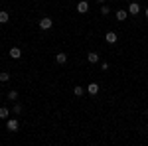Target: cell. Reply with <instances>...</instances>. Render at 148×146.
I'll return each instance as SVG.
<instances>
[{"label":"cell","instance_id":"obj_1","mask_svg":"<svg viewBox=\"0 0 148 146\" xmlns=\"http://www.w3.org/2000/svg\"><path fill=\"white\" fill-rule=\"evenodd\" d=\"M6 128H8L10 132H16V130L20 128V123H18L16 119H8V121H6Z\"/></svg>","mask_w":148,"mask_h":146},{"label":"cell","instance_id":"obj_2","mask_svg":"<svg viewBox=\"0 0 148 146\" xmlns=\"http://www.w3.org/2000/svg\"><path fill=\"white\" fill-rule=\"evenodd\" d=\"M77 12H79V14L89 12V2H87V0H81V2H77Z\"/></svg>","mask_w":148,"mask_h":146},{"label":"cell","instance_id":"obj_3","mask_svg":"<svg viewBox=\"0 0 148 146\" xmlns=\"http://www.w3.org/2000/svg\"><path fill=\"white\" fill-rule=\"evenodd\" d=\"M51 26H53V20H51V18H42V20H40V28H42V30H49Z\"/></svg>","mask_w":148,"mask_h":146},{"label":"cell","instance_id":"obj_4","mask_svg":"<svg viewBox=\"0 0 148 146\" xmlns=\"http://www.w3.org/2000/svg\"><path fill=\"white\" fill-rule=\"evenodd\" d=\"M138 12H140V4H138V2H130V4H128V14L136 16Z\"/></svg>","mask_w":148,"mask_h":146},{"label":"cell","instance_id":"obj_5","mask_svg":"<svg viewBox=\"0 0 148 146\" xmlns=\"http://www.w3.org/2000/svg\"><path fill=\"white\" fill-rule=\"evenodd\" d=\"M10 57L12 59H20V57H22V49H20V47H12L10 49Z\"/></svg>","mask_w":148,"mask_h":146},{"label":"cell","instance_id":"obj_6","mask_svg":"<svg viewBox=\"0 0 148 146\" xmlns=\"http://www.w3.org/2000/svg\"><path fill=\"white\" fill-rule=\"evenodd\" d=\"M105 40H107V44H116V34L114 32H107Z\"/></svg>","mask_w":148,"mask_h":146},{"label":"cell","instance_id":"obj_7","mask_svg":"<svg viewBox=\"0 0 148 146\" xmlns=\"http://www.w3.org/2000/svg\"><path fill=\"white\" fill-rule=\"evenodd\" d=\"M87 59H89V63H97L99 61V53L97 51H89L87 53Z\"/></svg>","mask_w":148,"mask_h":146},{"label":"cell","instance_id":"obj_8","mask_svg":"<svg viewBox=\"0 0 148 146\" xmlns=\"http://www.w3.org/2000/svg\"><path fill=\"white\" fill-rule=\"evenodd\" d=\"M87 91H89V95H97L99 93V83H89Z\"/></svg>","mask_w":148,"mask_h":146},{"label":"cell","instance_id":"obj_9","mask_svg":"<svg viewBox=\"0 0 148 146\" xmlns=\"http://www.w3.org/2000/svg\"><path fill=\"white\" fill-rule=\"evenodd\" d=\"M56 61H57V63H61V65H63V63L67 61V53H63V51H59V53L56 56Z\"/></svg>","mask_w":148,"mask_h":146},{"label":"cell","instance_id":"obj_10","mask_svg":"<svg viewBox=\"0 0 148 146\" xmlns=\"http://www.w3.org/2000/svg\"><path fill=\"white\" fill-rule=\"evenodd\" d=\"M126 16H128V10H116V20H121V22H125Z\"/></svg>","mask_w":148,"mask_h":146},{"label":"cell","instance_id":"obj_11","mask_svg":"<svg viewBox=\"0 0 148 146\" xmlns=\"http://www.w3.org/2000/svg\"><path fill=\"white\" fill-rule=\"evenodd\" d=\"M8 20H10V16H8V12H6V10H2V12H0V24H6Z\"/></svg>","mask_w":148,"mask_h":146},{"label":"cell","instance_id":"obj_12","mask_svg":"<svg viewBox=\"0 0 148 146\" xmlns=\"http://www.w3.org/2000/svg\"><path fill=\"white\" fill-rule=\"evenodd\" d=\"M8 79H10V73H8V71H2V73H0V83H6Z\"/></svg>","mask_w":148,"mask_h":146},{"label":"cell","instance_id":"obj_13","mask_svg":"<svg viewBox=\"0 0 148 146\" xmlns=\"http://www.w3.org/2000/svg\"><path fill=\"white\" fill-rule=\"evenodd\" d=\"M12 112H14V114H20V112H22V105H20V103H16V105L12 107Z\"/></svg>","mask_w":148,"mask_h":146},{"label":"cell","instance_id":"obj_14","mask_svg":"<svg viewBox=\"0 0 148 146\" xmlns=\"http://www.w3.org/2000/svg\"><path fill=\"white\" fill-rule=\"evenodd\" d=\"M8 114H10V111H8L6 107H0V119H6Z\"/></svg>","mask_w":148,"mask_h":146},{"label":"cell","instance_id":"obj_15","mask_svg":"<svg viewBox=\"0 0 148 146\" xmlns=\"http://www.w3.org/2000/svg\"><path fill=\"white\" fill-rule=\"evenodd\" d=\"M73 93H75V95H77V97H81V95H83V93H85V89H83V87H81V85H77V87H75V89H73Z\"/></svg>","mask_w":148,"mask_h":146},{"label":"cell","instance_id":"obj_16","mask_svg":"<svg viewBox=\"0 0 148 146\" xmlns=\"http://www.w3.org/2000/svg\"><path fill=\"white\" fill-rule=\"evenodd\" d=\"M8 99H10V101H16V99H18V91L12 89L10 93H8Z\"/></svg>","mask_w":148,"mask_h":146},{"label":"cell","instance_id":"obj_17","mask_svg":"<svg viewBox=\"0 0 148 146\" xmlns=\"http://www.w3.org/2000/svg\"><path fill=\"white\" fill-rule=\"evenodd\" d=\"M109 12H111V8H109V6H105V4H103V6H101V14H103V16H107V14H109Z\"/></svg>","mask_w":148,"mask_h":146},{"label":"cell","instance_id":"obj_18","mask_svg":"<svg viewBox=\"0 0 148 146\" xmlns=\"http://www.w3.org/2000/svg\"><path fill=\"white\" fill-rule=\"evenodd\" d=\"M101 69H103V71H107V69H109V63H107V61H103V63H101Z\"/></svg>","mask_w":148,"mask_h":146},{"label":"cell","instance_id":"obj_19","mask_svg":"<svg viewBox=\"0 0 148 146\" xmlns=\"http://www.w3.org/2000/svg\"><path fill=\"white\" fill-rule=\"evenodd\" d=\"M146 18H148V8H146Z\"/></svg>","mask_w":148,"mask_h":146},{"label":"cell","instance_id":"obj_20","mask_svg":"<svg viewBox=\"0 0 148 146\" xmlns=\"http://www.w3.org/2000/svg\"><path fill=\"white\" fill-rule=\"evenodd\" d=\"M99 2H101V4H103V2H105V0H99Z\"/></svg>","mask_w":148,"mask_h":146},{"label":"cell","instance_id":"obj_21","mask_svg":"<svg viewBox=\"0 0 148 146\" xmlns=\"http://www.w3.org/2000/svg\"><path fill=\"white\" fill-rule=\"evenodd\" d=\"M146 117H148V111H146Z\"/></svg>","mask_w":148,"mask_h":146}]
</instances>
